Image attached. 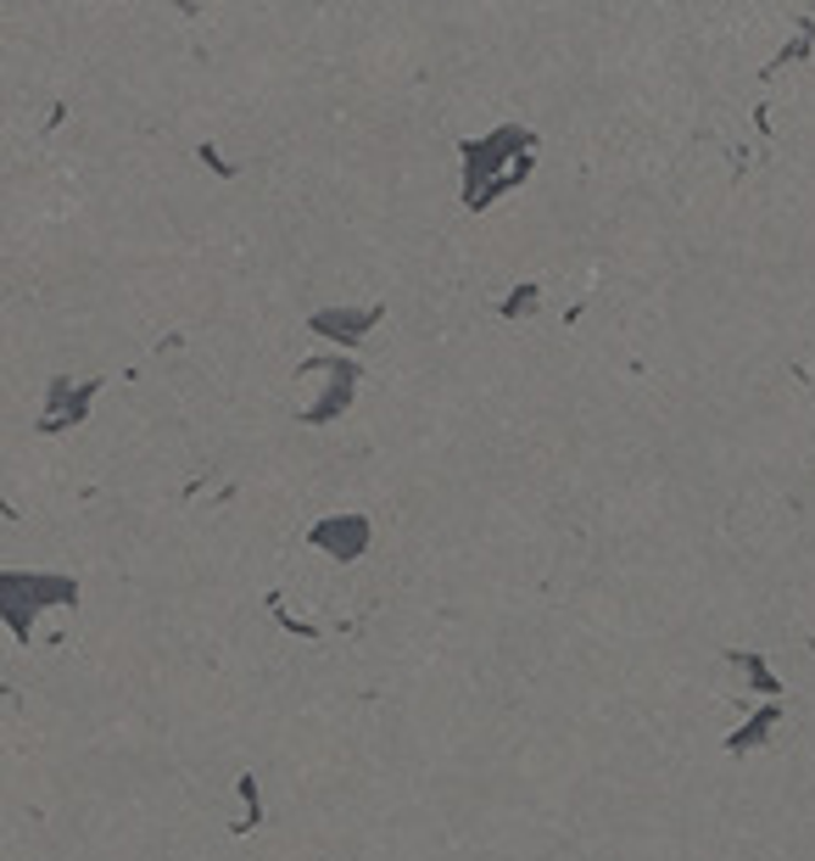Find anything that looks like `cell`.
<instances>
[{"label":"cell","instance_id":"3","mask_svg":"<svg viewBox=\"0 0 815 861\" xmlns=\"http://www.w3.org/2000/svg\"><path fill=\"white\" fill-rule=\"evenodd\" d=\"M297 375L324 381V386H319V397L302 408V425H330V419H341V414L352 408V397H357V381H364L357 359H330V353L302 359V370H297Z\"/></svg>","mask_w":815,"mask_h":861},{"label":"cell","instance_id":"1","mask_svg":"<svg viewBox=\"0 0 815 861\" xmlns=\"http://www.w3.org/2000/svg\"><path fill=\"white\" fill-rule=\"evenodd\" d=\"M464 157V208L486 213L503 191H519L536 168V135L525 124H503L492 135H470L459 140Z\"/></svg>","mask_w":815,"mask_h":861},{"label":"cell","instance_id":"6","mask_svg":"<svg viewBox=\"0 0 815 861\" xmlns=\"http://www.w3.org/2000/svg\"><path fill=\"white\" fill-rule=\"evenodd\" d=\"M380 319H386V308H319V313H308V330L341 341V348H357Z\"/></svg>","mask_w":815,"mask_h":861},{"label":"cell","instance_id":"11","mask_svg":"<svg viewBox=\"0 0 815 861\" xmlns=\"http://www.w3.org/2000/svg\"><path fill=\"white\" fill-rule=\"evenodd\" d=\"M240 800H246V817H240V828H235V833H246V828H257V822H262V800H257V778H251V772L240 778Z\"/></svg>","mask_w":815,"mask_h":861},{"label":"cell","instance_id":"7","mask_svg":"<svg viewBox=\"0 0 815 861\" xmlns=\"http://www.w3.org/2000/svg\"><path fill=\"white\" fill-rule=\"evenodd\" d=\"M776 722H782V711H776V705H765V711H760L754 722H743V727H738V733L727 738V755H749L754 744H765V738L776 733Z\"/></svg>","mask_w":815,"mask_h":861},{"label":"cell","instance_id":"12","mask_svg":"<svg viewBox=\"0 0 815 861\" xmlns=\"http://www.w3.org/2000/svg\"><path fill=\"white\" fill-rule=\"evenodd\" d=\"M202 162H207V168H218V174H224V180H235V162H224V157H218L213 146H202Z\"/></svg>","mask_w":815,"mask_h":861},{"label":"cell","instance_id":"2","mask_svg":"<svg viewBox=\"0 0 815 861\" xmlns=\"http://www.w3.org/2000/svg\"><path fill=\"white\" fill-rule=\"evenodd\" d=\"M40 605H62L73 610L78 605V582L73 576H23V571H0V616H7L12 638L29 644L34 633V610Z\"/></svg>","mask_w":815,"mask_h":861},{"label":"cell","instance_id":"8","mask_svg":"<svg viewBox=\"0 0 815 861\" xmlns=\"http://www.w3.org/2000/svg\"><path fill=\"white\" fill-rule=\"evenodd\" d=\"M809 40H815V18L804 23V34H793V40H787V45H782V51H776V56H771V62L760 67V78L771 84V78H776L782 67H793V62H804V56H809Z\"/></svg>","mask_w":815,"mask_h":861},{"label":"cell","instance_id":"5","mask_svg":"<svg viewBox=\"0 0 815 861\" xmlns=\"http://www.w3.org/2000/svg\"><path fill=\"white\" fill-rule=\"evenodd\" d=\"M308 543L324 549L330 560L352 565L357 554H369V521H364V514H324V521H313Z\"/></svg>","mask_w":815,"mask_h":861},{"label":"cell","instance_id":"10","mask_svg":"<svg viewBox=\"0 0 815 861\" xmlns=\"http://www.w3.org/2000/svg\"><path fill=\"white\" fill-rule=\"evenodd\" d=\"M536 302H541V286H536V280H519V286L497 302V313H503V319H525Z\"/></svg>","mask_w":815,"mask_h":861},{"label":"cell","instance_id":"4","mask_svg":"<svg viewBox=\"0 0 815 861\" xmlns=\"http://www.w3.org/2000/svg\"><path fill=\"white\" fill-rule=\"evenodd\" d=\"M101 392V381L89 375V381H67V375H51L45 381V414H40V431L45 437H56V431H73L78 419H89V397Z\"/></svg>","mask_w":815,"mask_h":861},{"label":"cell","instance_id":"9","mask_svg":"<svg viewBox=\"0 0 815 861\" xmlns=\"http://www.w3.org/2000/svg\"><path fill=\"white\" fill-rule=\"evenodd\" d=\"M727 660H732V666H743V671H749V682H754V688H760V694H771V700H776V694H782V677H776V671H771V666H765V660H760V655H749V649H727Z\"/></svg>","mask_w":815,"mask_h":861}]
</instances>
